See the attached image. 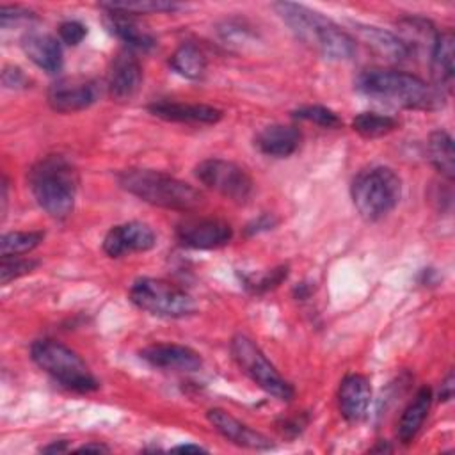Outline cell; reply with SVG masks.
Masks as SVG:
<instances>
[{
  "mask_svg": "<svg viewBox=\"0 0 455 455\" xmlns=\"http://www.w3.org/2000/svg\"><path fill=\"white\" fill-rule=\"evenodd\" d=\"M357 89L368 98L409 110H437L444 107L446 94L434 84H427L416 75L371 68L357 76Z\"/></svg>",
  "mask_w": 455,
  "mask_h": 455,
  "instance_id": "6da1fadb",
  "label": "cell"
},
{
  "mask_svg": "<svg viewBox=\"0 0 455 455\" xmlns=\"http://www.w3.org/2000/svg\"><path fill=\"white\" fill-rule=\"evenodd\" d=\"M274 9L293 36L322 57L348 60L355 55V39L322 12L293 2H277Z\"/></svg>",
  "mask_w": 455,
  "mask_h": 455,
  "instance_id": "7a4b0ae2",
  "label": "cell"
},
{
  "mask_svg": "<svg viewBox=\"0 0 455 455\" xmlns=\"http://www.w3.org/2000/svg\"><path fill=\"white\" fill-rule=\"evenodd\" d=\"M28 187L37 204L53 219H66L75 206L78 174L62 155H46L28 169Z\"/></svg>",
  "mask_w": 455,
  "mask_h": 455,
  "instance_id": "3957f363",
  "label": "cell"
},
{
  "mask_svg": "<svg viewBox=\"0 0 455 455\" xmlns=\"http://www.w3.org/2000/svg\"><path fill=\"white\" fill-rule=\"evenodd\" d=\"M117 181L126 192L140 201L167 210L190 212L204 201L201 190L162 171L132 167L121 171Z\"/></svg>",
  "mask_w": 455,
  "mask_h": 455,
  "instance_id": "277c9868",
  "label": "cell"
},
{
  "mask_svg": "<svg viewBox=\"0 0 455 455\" xmlns=\"http://www.w3.org/2000/svg\"><path fill=\"white\" fill-rule=\"evenodd\" d=\"M350 196L359 215L370 222L387 215L400 201L402 181L398 174L384 165L361 171L352 185Z\"/></svg>",
  "mask_w": 455,
  "mask_h": 455,
  "instance_id": "5b68a950",
  "label": "cell"
},
{
  "mask_svg": "<svg viewBox=\"0 0 455 455\" xmlns=\"http://www.w3.org/2000/svg\"><path fill=\"white\" fill-rule=\"evenodd\" d=\"M30 355L43 371L75 393H91L100 387L85 361L59 341L37 339L30 347Z\"/></svg>",
  "mask_w": 455,
  "mask_h": 455,
  "instance_id": "8992f818",
  "label": "cell"
},
{
  "mask_svg": "<svg viewBox=\"0 0 455 455\" xmlns=\"http://www.w3.org/2000/svg\"><path fill=\"white\" fill-rule=\"evenodd\" d=\"M130 300L162 318H183L196 311L194 299L178 284L156 277H139L130 286Z\"/></svg>",
  "mask_w": 455,
  "mask_h": 455,
  "instance_id": "52a82bcc",
  "label": "cell"
},
{
  "mask_svg": "<svg viewBox=\"0 0 455 455\" xmlns=\"http://www.w3.org/2000/svg\"><path fill=\"white\" fill-rule=\"evenodd\" d=\"M231 354L240 366V370L265 393L272 395L277 400L290 402L295 395L290 382H286L259 347L247 336L236 334L231 339Z\"/></svg>",
  "mask_w": 455,
  "mask_h": 455,
  "instance_id": "ba28073f",
  "label": "cell"
},
{
  "mask_svg": "<svg viewBox=\"0 0 455 455\" xmlns=\"http://www.w3.org/2000/svg\"><path fill=\"white\" fill-rule=\"evenodd\" d=\"M196 178L213 192L235 203H247L254 190L251 174L238 164L224 158H206L196 165Z\"/></svg>",
  "mask_w": 455,
  "mask_h": 455,
  "instance_id": "9c48e42d",
  "label": "cell"
},
{
  "mask_svg": "<svg viewBox=\"0 0 455 455\" xmlns=\"http://www.w3.org/2000/svg\"><path fill=\"white\" fill-rule=\"evenodd\" d=\"M100 96L96 80L85 76H64L48 89V105L60 114H73L89 108Z\"/></svg>",
  "mask_w": 455,
  "mask_h": 455,
  "instance_id": "30bf717a",
  "label": "cell"
},
{
  "mask_svg": "<svg viewBox=\"0 0 455 455\" xmlns=\"http://www.w3.org/2000/svg\"><path fill=\"white\" fill-rule=\"evenodd\" d=\"M156 243L155 231L139 220H130L110 228L103 238V251L110 258H121L132 252H144Z\"/></svg>",
  "mask_w": 455,
  "mask_h": 455,
  "instance_id": "8fae6325",
  "label": "cell"
},
{
  "mask_svg": "<svg viewBox=\"0 0 455 455\" xmlns=\"http://www.w3.org/2000/svg\"><path fill=\"white\" fill-rule=\"evenodd\" d=\"M142 68L130 48L121 50L110 62L107 73V91L114 101H130L140 89Z\"/></svg>",
  "mask_w": 455,
  "mask_h": 455,
  "instance_id": "7c38bea8",
  "label": "cell"
},
{
  "mask_svg": "<svg viewBox=\"0 0 455 455\" xmlns=\"http://www.w3.org/2000/svg\"><path fill=\"white\" fill-rule=\"evenodd\" d=\"M176 236L183 245L192 249H215L233 238V229L220 219L194 217L178 224Z\"/></svg>",
  "mask_w": 455,
  "mask_h": 455,
  "instance_id": "4fadbf2b",
  "label": "cell"
},
{
  "mask_svg": "<svg viewBox=\"0 0 455 455\" xmlns=\"http://www.w3.org/2000/svg\"><path fill=\"white\" fill-rule=\"evenodd\" d=\"M140 357L153 368L165 371H196L203 366L199 352L178 343H155L140 352Z\"/></svg>",
  "mask_w": 455,
  "mask_h": 455,
  "instance_id": "5bb4252c",
  "label": "cell"
},
{
  "mask_svg": "<svg viewBox=\"0 0 455 455\" xmlns=\"http://www.w3.org/2000/svg\"><path fill=\"white\" fill-rule=\"evenodd\" d=\"M208 421L212 427L228 441H231L236 446L249 448V450H268L272 448V443L267 435L261 432L251 428L249 425L242 423L235 416H231L224 409H210L208 411Z\"/></svg>",
  "mask_w": 455,
  "mask_h": 455,
  "instance_id": "9a60e30c",
  "label": "cell"
},
{
  "mask_svg": "<svg viewBox=\"0 0 455 455\" xmlns=\"http://www.w3.org/2000/svg\"><path fill=\"white\" fill-rule=\"evenodd\" d=\"M149 112L160 119L192 124H215L222 117V110L206 103H181V101H155Z\"/></svg>",
  "mask_w": 455,
  "mask_h": 455,
  "instance_id": "2e32d148",
  "label": "cell"
},
{
  "mask_svg": "<svg viewBox=\"0 0 455 455\" xmlns=\"http://www.w3.org/2000/svg\"><path fill=\"white\" fill-rule=\"evenodd\" d=\"M371 398V386L370 380L361 373L347 375L338 391V403L339 412L347 421H361L366 416L368 405Z\"/></svg>",
  "mask_w": 455,
  "mask_h": 455,
  "instance_id": "e0dca14e",
  "label": "cell"
},
{
  "mask_svg": "<svg viewBox=\"0 0 455 455\" xmlns=\"http://www.w3.org/2000/svg\"><path fill=\"white\" fill-rule=\"evenodd\" d=\"M21 48L25 55L43 71L57 73L62 68V48L57 37L46 32L30 30L21 37Z\"/></svg>",
  "mask_w": 455,
  "mask_h": 455,
  "instance_id": "ac0fdd59",
  "label": "cell"
},
{
  "mask_svg": "<svg viewBox=\"0 0 455 455\" xmlns=\"http://www.w3.org/2000/svg\"><path fill=\"white\" fill-rule=\"evenodd\" d=\"M300 139H302V135L297 126L268 124V126H263L256 133L254 146L267 156L286 158L299 149Z\"/></svg>",
  "mask_w": 455,
  "mask_h": 455,
  "instance_id": "d6986e66",
  "label": "cell"
},
{
  "mask_svg": "<svg viewBox=\"0 0 455 455\" xmlns=\"http://www.w3.org/2000/svg\"><path fill=\"white\" fill-rule=\"evenodd\" d=\"M453 55H455V39L450 30L439 32L434 50L430 53V71L434 85L444 94L451 92L453 87Z\"/></svg>",
  "mask_w": 455,
  "mask_h": 455,
  "instance_id": "ffe728a7",
  "label": "cell"
},
{
  "mask_svg": "<svg viewBox=\"0 0 455 455\" xmlns=\"http://www.w3.org/2000/svg\"><path fill=\"white\" fill-rule=\"evenodd\" d=\"M354 28L357 36L384 59L391 62H402L411 57L407 46L396 34L373 25H361V23H354Z\"/></svg>",
  "mask_w": 455,
  "mask_h": 455,
  "instance_id": "44dd1931",
  "label": "cell"
},
{
  "mask_svg": "<svg viewBox=\"0 0 455 455\" xmlns=\"http://www.w3.org/2000/svg\"><path fill=\"white\" fill-rule=\"evenodd\" d=\"M430 405H432V389L423 386L416 396L412 398V402L405 407L400 421H398V427H396V435L400 439V443L403 444H411L418 432L421 430L427 416H428V411H430Z\"/></svg>",
  "mask_w": 455,
  "mask_h": 455,
  "instance_id": "7402d4cb",
  "label": "cell"
},
{
  "mask_svg": "<svg viewBox=\"0 0 455 455\" xmlns=\"http://www.w3.org/2000/svg\"><path fill=\"white\" fill-rule=\"evenodd\" d=\"M398 27H400V34H402L398 37L403 41L409 53L427 52L430 57L434 44L437 41V36H439V30L434 27L432 21L414 16V18L400 20Z\"/></svg>",
  "mask_w": 455,
  "mask_h": 455,
  "instance_id": "603a6c76",
  "label": "cell"
},
{
  "mask_svg": "<svg viewBox=\"0 0 455 455\" xmlns=\"http://www.w3.org/2000/svg\"><path fill=\"white\" fill-rule=\"evenodd\" d=\"M108 14V27L110 30L123 41L130 50H148L155 46V37L142 28L132 16L128 14H117V12H107Z\"/></svg>",
  "mask_w": 455,
  "mask_h": 455,
  "instance_id": "cb8c5ba5",
  "label": "cell"
},
{
  "mask_svg": "<svg viewBox=\"0 0 455 455\" xmlns=\"http://www.w3.org/2000/svg\"><path fill=\"white\" fill-rule=\"evenodd\" d=\"M171 68L190 80H197L206 71V57L204 53L192 43H183L174 50V53L169 59Z\"/></svg>",
  "mask_w": 455,
  "mask_h": 455,
  "instance_id": "d4e9b609",
  "label": "cell"
},
{
  "mask_svg": "<svg viewBox=\"0 0 455 455\" xmlns=\"http://www.w3.org/2000/svg\"><path fill=\"white\" fill-rule=\"evenodd\" d=\"M427 151L432 165L444 176L446 180L453 178L455 164H453V140L450 133L444 130H437L428 137Z\"/></svg>",
  "mask_w": 455,
  "mask_h": 455,
  "instance_id": "484cf974",
  "label": "cell"
},
{
  "mask_svg": "<svg viewBox=\"0 0 455 455\" xmlns=\"http://www.w3.org/2000/svg\"><path fill=\"white\" fill-rule=\"evenodd\" d=\"M101 9L107 12H117V14H128V16H137V14H153V12H172L180 9L178 4L174 2H165V0H121V2H103L100 4Z\"/></svg>",
  "mask_w": 455,
  "mask_h": 455,
  "instance_id": "4316f807",
  "label": "cell"
},
{
  "mask_svg": "<svg viewBox=\"0 0 455 455\" xmlns=\"http://www.w3.org/2000/svg\"><path fill=\"white\" fill-rule=\"evenodd\" d=\"M354 132H357L361 137L366 139H377L382 135L391 133L398 128V121L391 116L377 114V112H361L352 121Z\"/></svg>",
  "mask_w": 455,
  "mask_h": 455,
  "instance_id": "83f0119b",
  "label": "cell"
},
{
  "mask_svg": "<svg viewBox=\"0 0 455 455\" xmlns=\"http://www.w3.org/2000/svg\"><path fill=\"white\" fill-rule=\"evenodd\" d=\"M44 238L43 231H11L5 233L0 240V254L7 256H23L36 249Z\"/></svg>",
  "mask_w": 455,
  "mask_h": 455,
  "instance_id": "f1b7e54d",
  "label": "cell"
},
{
  "mask_svg": "<svg viewBox=\"0 0 455 455\" xmlns=\"http://www.w3.org/2000/svg\"><path fill=\"white\" fill-rule=\"evenodd\" d=\"M291 114H293L295 119L309 121V123H315V124H318L322 128H339L341 126L339 116L334 110H331L327 107H322V105L299 107Z\"/></svg>",
  "mask_w": 455,
  "mask_h": 455,
  "instance_id": "f546056e",
  "label": "cell"
},
{
  "mask_svg": "<svg viewBox=\"0 0 455 455\" xmlns=\"http://www.w3.org/2000/svg\"><path fill=\"white\" fill-rule=\"evenodd\" d=\"M37 267L36 259L23 258V256H7L2 258L0 263V281L2 284H7L25 274H30Z\"/></svg>",
  "mask_w": 455,
  "mask_h": 455,
  "instance_id": "4dcf8cb0",
  "label": "cell"
},
{
  "mask_svg": "<svg viewBox=\"0 0 455 455\" xmlns=\"http://www.w3.org/2000/svg\"><path fill=\"white\" fill-rule=\"evenodd\" d=\"M288 274V268L286 267H277V268H272L268 272H265L261 277H254V279H247V286L259 293V291H267V290H272L275 288Z\"/></svg>",
  "mask_w": 455,
  "mask_h": 455,
  "instance_id": "1f68e13d",
  "label": "cell"
},
{
  "mask_svg": "<svg viewBox=\"0 0 455 455\" xmlns=\"http://www.w3.org/2000/svg\"><path fill=\"white\" fill-rule=\"evenodd\" d=\"M87 34V28L80 23V21H75V20H69V21H64L60 23L59 27V37L62 43L69 44V46H76L78 43H82V39L85 37Z\"/></svg>",
  "mask_w": 455,
  "mask_h": 455,
  "instance_id": "d6a6232c",
  "label": "cell"
},
{
  "mask_svg": "<svg viewBox=\"0 0 455 455\" xmlns=\"http://www.w3.org/2000/svg\"><path fill=\"white\" fill-rule=\"evenodd\" d=\"M2 84L7 89H25L28 87V76L16 66H5L2 71Z\"/></svg>",
  "mask_w": 455,
  "mask_h": 455,
  "instance_id": "836d02e7",
  "label": "cell"
},
{
  "mask_svg": "<svg viewBox=\"0 0 455 455\" xmlns=\"http://www.w3.org/2000/svg\"><path fill=\"white\" fill-rule=\"evenodd\" d=\"M451 396H453V373L450 371V373L446 375V379L443 380V384H441L439 398H441L443 402H450Z\"/></svg>",
  "mask_w": 455,
  "mask_h": 455,
  "instance_id": "e575fe53",
  "label": "cell"
},
{
  "mask_svg": "<svg viewBox=\"0 0 455 455\" xmlns=\"http://www.w3.org/2000/svg\"><path fill=\"white\" fill-rule=\"evenodd\" d=\"M68 450V443L66 441H59V443H52V444H48V446H44L43 448V451L44 453H60V451H66Z\"/></svg>",
  "mask_w": 455,
  "mask_h": 455,
  "instance_id": "d590c367",
  "label": "cell"
},
{
  "mask_svg": "<svg viewBox=\"0 0 455 455\" xmlns=\"http://www.w3.org/2000/svg\"><path fill=\"white\" fill-rule=\"evenodd\" d=\"M78 451H98L100 453V451H108V446H105L101 443H87V444L80 446Z\"/></svg>",
  "mask_w": 455,
  "mask_h": 455,
  "instance_id": "8d00e7d4",
  "label": "cell"
},
{
  "mask_svg": "<svg viewBox=\"0 0 455 455\" xmlns=\"http://www.w3.org/2000/svg\"><path fill=\"white\" fill-rule=\"evenodd\" d=\"M172 451H204V448H201L199 444H180L174 446Z\"/></svg>",
  "mask_w": 455,
  "mask_h": 455,
  "instance_id": "74e56055",
  "label": "cell"
}]
</instances>
